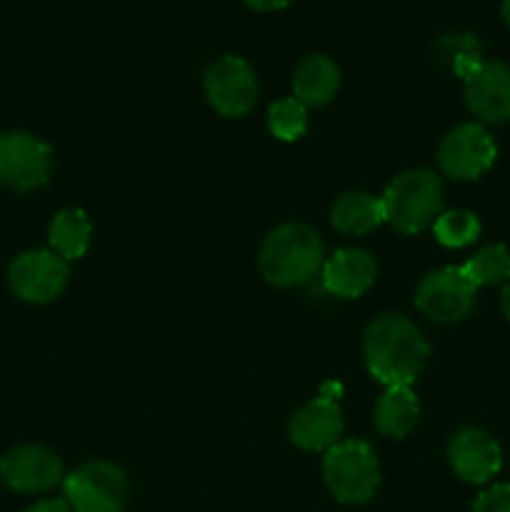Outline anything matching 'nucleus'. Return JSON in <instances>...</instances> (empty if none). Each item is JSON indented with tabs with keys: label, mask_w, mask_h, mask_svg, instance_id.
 Returning a JSON list of instances; mask_svg holds the SVG:
<instances>
[{
	"label": "nucleus",
	"mask_w": 510,
	"mask_h": 512,
	"mask_svg": "<svg viewBox=\"0 0 510 512\" xmlns=\"http://www.w3.org/2000/svg\"><path fill=\"white\" fill-rule=\"evenodd\" d=\"M463 273L468 275L470 283L475 288H483V285H500L505 280H510V250L505 245H485L480 248L473 258H468V263L460 265Z\"/></svg>",
	"instance_id": "aec40b11"
},
{
	"label": "nucleus",
	"mask_w": 510,
	"mask_h": 512,
	"mask_svg": "<svg viewBox=\"0 0 510 512\" xmlns=\"http://www.w3.org/2000/svg\"><path fill=\"white\" fill-rule=\"evenodd\" d=\"M205 98L228 118L250 113L258 100V80L248 60L240 55H223L205 73Z\"/></svg>",
	"instance_id": "1a4fd4ad"
},
{
	"label": "nucleus",
	"mask_w": 510,
	"mask_h": 512,
	"mask_svg": "<svg viewBox=\"0 0 510 512\" xmlns=\"http://www.w3.org/2000/svg\"><path fill=\"white\" fill-rule=\"evenodd\" d=\"M268 130L278 140L293 143L308 130V108L295 98H278L268 108Z\"/></svg>",
	"instance_id": "4be33fe9"
},
{
	"label": "nucleus",
	"mask_w": 510,
	"mask_h": 512,
	"mask_svg": "<svg viewBox=\"0 0 510 512\" xmlns=\"http://www.w3.org/2000/svg\"><path fill=\"white\" fill-rule=\"evenodd\" d=\"M493 135L480 123H463L448 130L438 145V165L448 178L475 180L488 173L495 163Z\"/></svg>",
	"instance_id": "6e6552de"
},
{
	"label": "nucleus",
	"mask_w": 510,
	"mask_h": 512,
	"mask_svg": "<svg viewBox=\"0 0 510 512\" xmlns=\"http://www.w3.org/2000/svg\"><path fill=\"white\" fill-rule=\"evenodd\" d=\"M448 460L450 468L455 470V475L460 480L483 485L495 478V473L500 470V463H503V455H500L498 440L488 430L468 425V428H460L450 438Z\"/></svg>",
	"instance_id": "f8f14e48"
},
{
	"label": "nucleus",
	"mask_w": 510,
	"mask_h": 512,
	"mask_svg": "<svg viewBox=\"0 0 510 512\" xmlns=\"http://www.w3.org/2000/svg\"><path fill=\"white\" fill-rule=\"evenodd\" d=\"M323 478L338 503H368L380 485L378 455L365 440H340L325 453Z\"/></svg>",
	"instance_id": "20e7f679"
},
{
	"label": "nucleus",
	"mask_w": 510,
	"mask_h": 512,
	"mask_svg": "<svg viewBox=\"0 0 510 512\" xmlns=\"http://www.w3.org/2000/svg\"><path fill=\"white\" fill-rule=\"evenodd\" d=\"M465 103L485 123H508L510 65L503 60H483V65L465 78Z\"/></svg>",
	"instance_id": "4468645a"
},
{
	"label": "nucleus",
	"mask_w": 510,
	"mask_h": 512,
	"mask_svg": "<svg viewBox=\"0 0 510 512\" xmlns=\"http://www.w3.org/2000/svg\"><path fill=\"white\" fill-rule=\"evenodd\" d=\"M473 512H510V483H498L480 493L473 503Z\"/></svg>",
	"instance_id": "5701e85b"
},
{
	"label": "nucleus",
	"mask_w": 510,
	"mask_h": 512,
	"mask_svg": "<svg viewBox=\"0 0 510 512\" xmlns=\"http://www.w3.org/2000/svg\"><path fill=\"white\" fill-rule=\"evenodd\" d=\"M25 512H73V510H70V505L65 503V500L48 498V500H40V503L30 505Z\"/></svg>",
	"instance_id": "b1692460"
},
{
	"label": "nucleus",
	"mask_w": 510,
	"mask_h": 512,
	"mask_svg": "<svg viewBox=\"0 0 510 512\" xmlns=\"http://www.w3.org/2000/svg\"><path fill=\"white\" fill-rule=\"evenodd\" d=\"M53 150L38 135L25 130L0 133V183L18 193H30L48 183Z\"/></svg>",
	"instance_id": "423d86ee"
},
{
	"label": "nucleus",
	"mask_w": 510,
	"mask_h": 512,
	"mask_svg": "<svg viewBox=\"0 0 510 512\" xmlns=\"http://www.w3.org/2000/svg\"><path fill=\"white\" fill-rule=\"evenodd\" d=\"M433 233L445 248H465L480 238V220L470 210H448L435 218Z\"/></svg>",
	"instance_id": "412c9836"
},
{
	"label": "nucleus",
	"mask_w": 510,
	"mask_h": 512,
	"mask_svg": "<svg viewBox=\"0 0 510 512\" xmlns=\"http://www.w3.org/2000/svg\"><path fill=\"white\" fill-rule=\"evenodd\" d=\"M340 88V70L328 55H308L293 73V98L305 108H323L335 98Z\"/></svg>",
	"instance_id": "dca6fc26"
},
{
	"label": "nucleus",
	"mask_w": 510,
	"mask_h": 512,
	"mask_svg": "<svg viewBox=\"0 0 510 512\" xmlns=\"http://www.w3.org/2000/svg\"><path fill=\"white\" fill-rule=\"evenodd\" d=\"M325 265L323 238L305 223H283L263 240L260 275L275 288H295L315 278Z\"/></svg>",
	"instance_id": "f03ea898"
},
{
	"label": "nucleus",
	"mask_w": 510,
	"mask_h": 512,
	"mask_svg": "<svg viewBox=\"0 0 510 512\" xmlns=\"http://www.w3.org/2000/svg\"><path fill=\"white\" fill-rule=\"evenodd\" d=\"M378 275V263L363 248H340L325 260L323 285L338 298H360Z\"/></svg>",
	"instance_id": "2eb2a0df"
},
{
	"label": "nucleus",
	"mask_w": 510,
	"mask_h": 512,
	"mask_svg": "<svg viewBox=\"0 0 510 512\" xmlns=\"http://www.w3.org/2000/svg\"><path fill=\"white\" fill-rule=\"evenodd\" d=\"M63 495L73 512H120L128 500V475L118 465L93 460L63 480Z\"/></svg>",
	"instance_id": "39448f33"
},
{
	"label": "nucleus",
	"mask_w": 510,
	"mask_h": 512,
	"mask_svg": "<svg viewBox=\"0 0 510 512\" xmlns=\"http://www.w3.org/2000/svg\"><path fill=\"white\" fill-rule=\"evenodd\" d=\"M8 283L25 303H50L68 285V263L53 250H25L10 263Z\"/></svg>",
	"instance_id": "9d476101"
},
{
	"label": "nucleus",
	"mask_w": 510,
	"mask_h": 512,
	"mask_svg": "<svg viewBox=\"0 0 510 512\" xmlns=\"http://www.w3.org/2000/svg\"><path fill=\"white\" fill-rule=\"evenodd\" d=\"M330 220H333L340 233L365 235L378 228L380 223H385L383 200L363 193V190H350V193H343L335 200L333 210H330Z\"/></svg>",
	"instance_id": "f3484780"
},
{
	"label": "nucleus",
	"mask_w": 510,
	"mask_h": 512,
	"mask_svg": "<svg viewBox=\"0 0 510 512\" xmlns=\"http://www.w3.org/2000/svg\"><path fill=\"white\" fill-rule=\"evenodd\" d=\"M90 233H93V225L90 218L80 208H65L60 213H55V218L50 220L48 228V243L58 258L78 260L88 253L90 245Z\"/></svg>",
	"instance_id": "a211bd4d"
},
{
	"label": "nucleus",
	"mask_w": 510,
	"mask_h": 512,
	"mask_svg": "<svg viewBox=\"0 0 510 512\" xmlns=\"http://www.w3.org/2000/svg\"><path fill=\"white\" fill-rule=\"evenodd\" d=\"M0 478L18 493H45L63 480V463L43 445H20L3 455Z\"/></svg>",
	"instance_id": "9b49d317"
},
{
	"label": "nucleus",
	"mask_w": 510,
	"mask_h": 512,
	"mask_svg": "<svg viewBox=\"0 0 510 512\" xmlns=\"http://www.w3.org/2000/svg\"><path fill=\"white\" fill-rule=\"evenodd\" d=\"M343 413H340L335 398L318 395L315 400L295 410L288 423V435L295 448L305 453H328L333 445L340 443L343 435Z\"/></svg>",
	"instance_id": "ddd939ff"
},
{
	"label": "nucleus",
	"mask_w": 510,
	"mask_h": 512,
	"mask_svg": "<svg viewBox=\"0 0 510 512\" xmlns=\"http://www.w3.org/2000/svg\"><path fill=\"white\" fill-rule=\"evenodd\" d=\"M368 373L385 388H410L428 363V340L418 325L400 313L373 318L363 335Z\"/></svg>",
	"instance_id": "f257e3e1"
},
{
	"label": "nucleus",
	"mask_w": 510,
	"mask_h": 512,
	"mask_svg": "<svg viewBox=\"0 0 510 512\" xmlns=\"http://www.w3.org/2000/svg\"><path fill=\"white\" fill-rule=\"evenodd\" d=\"M475 288L463 268H438L420 280L415 290V305L425 318L435 323H460L475 308Z\"/></svg>",
	"instance_id": "0eeeda50"
},
{
	"label": "nucleus",
	"mask_w": 510,
	"mask_h": 512,
	"mask_svg": "<svg viewBox=\"0 0 510 512\" xmlns=\"http://www.w3.org/2000/svg\"><path fill=\"white\" fill-rule=\"evenodd\" d=\"M500 15H503L505 25H508V28H510V0H508V3L500 5Z\"/></svg>",
	"instance_id": "a878e982"
},
{
	"label": "nucleus",
	"mask_w": 510,
	"mask_h": 512,
	"mask_svg": "<svg viewBox=\"0 0 510 512\" xmlns=\"http://www.w3.org/2000/svg\"><path fill=\"white\" fill-rule=\"evenodd\" d=\"M500 308H503V315L510 320V280L505 283L503 295H500Z\"/></svg>",
	"instance_id": "393cba45"
},
{
	"label": "nucleus",
	"mask_w": 510,
	"mask_h": 512,
	"mask_svg": "<svg viewBox=\"0 0 510 512\" xmlns=\"http://www.w3.org/2000/svg\"><path fill=\"white\" fill-rule=\"evenodd\" d=\"M380 200L385 223L393 225L398 233L415 235L435 223L443 210V183L428 168L405 170L390 180Z\"/></svg>",
	"instance_id": "7ed1b4c3"
},
{
	"label": "nucleus",
	"mask_w": 510,
	"mask_h": 512,
	"mask_svg": "<svg viewBox=\"0 0 510 512\" xmlns=\"http://www.w3.org/2000/svg\"><path fill=\"white\" fill-rule=\"evenodd\" d=\"M420 405L410 388H388L375 405V428L388 438H405L418 425Z\"/></svg>",
	"instance_id": "6ab92c4d"
}]
</instances>
